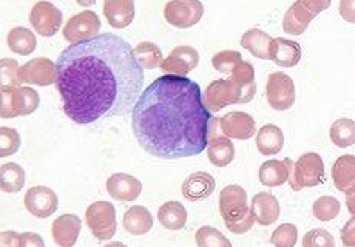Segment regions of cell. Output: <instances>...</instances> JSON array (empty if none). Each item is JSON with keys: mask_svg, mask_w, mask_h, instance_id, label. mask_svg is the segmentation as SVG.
Returning <instances> with one entry per match:
<instances>
[{"mask_svg": "<svg viewBox=\"0 0 355 247\" xmlns=\"http://www.w3.org/2000/svg\"><path fill=\"white\" fill-rule=\"evenodd\" d=\"M58 67L64 112L78 126L133 112L144 87L135 48L112 33L71 44Z\"/></svg>", "mask_w": 355, "mask_h": 247, "instance_id": "obj_1", "label": "cell"}, {"mask_svg": "<svg viewBox=\"0 0 355 247\" xmlns=\"http://www.w3.org/2000/svg\"><path fill=\"white\" fill-rule=\"evenodd\" d=\"M211 119L195 80L164 74L139 96L132 112V128L148 155L181 160L207 148Z\"/></svg>", "mask_w": 355, "mask_h": 247, "instance_id": "obj_2", "label": "cell"}, {"mask_svg": "<svg viewBox=\"0 0 355 247\" xmlns=\"http://www.w3.org/2000/svg\"><path fill=\"white\" fill-rule=\"evenodd\" d=\"M220 212L226 228L235 235L249 232L257 223L252 209L248 207V194L241 185L230 184L221 190Z\"/></svg>", "mask_w": 355, "mask_h": 247, "instance_id": "obj_3", "label": "cell"}, {"mask_svg": "<svg viewBox=\"0 0 355 247\" xmlns=\"http://www.w3.org/2000/svg\"><path fill=\"white\" fill-rule=\"evenodd\" d=\"M257 92L241 87L234 78L214 80L204 93V104L211 113L221 112L232 104H249Z\"/></svg>", "mask_w": 355, "mask_h": 247, "instance_id": "obj_4", "label": "cell"}, {"mask_svg": "<svg viewBox=\"0 0 355 247\" xmlns=\"http://www.w3.org/2000/svg\"><path fill=\"white\" fill-rule=\"evenodd\" d=\"M289 167V184L293 191H300L304 187H315L324 180V164L318 153H306L300 156L297 162L289 157L284 160Z\"/></svg>", "mask_w": 355, "mask_h": 247, "instance_id": "obj_5", "label": "cell"}, {"mask_svg": "<svg viewBox=\"0 0 355 247\" xmlns=\"http://www.w3.org/2000/svg\"><path fill=\"white\" fill-rule=\"evenodd\" d=\"M0 93V116L3 119L30 116L39 107V93L31 87H19L16 90Z\"/></svg>", "mask_w": 355, "mask_h": 247, "instance_id": "obj_6", "label": "cell"}, {"mask_svg": "<svg viewBox=\"0 0 355 247\" xmlns=\"http://www.w3.org/2000/svg\"><path fill=\"white\" fill-rule=\"evenodd\" d=\"M85 221L88 229L92 230L93 237L99 239V241L110 239L116 233V229H118L116 209L108 201L93 203L85 212Z\"/></svg>", "mask_w": 355, "mask_h": 247, "instance_id": "obj_7", "label": "cell"}, {"mask_svg": "<svg viewBox=\"0 0 355 247\" xmlns=\"http://www.w3.org/2000/svg\"><path fill=\"white\" fill-rule=\"evenodd\" d=\"M204 15L201 0H170L164 8V17L175 28L187 30L195 26Z\"/></svg>", "mask_w": 355, "mask_h": 247, "instance_id": "obj_8", "label": "cell"}, {"mask_svg": "<svg viewBox=\"0 0 355 247\" xmlns=\"http://www.w3.org/2000/svg\"><path fill=\"white\" fill-rule=\"evenodd\" d=\"M266 96L269 105L277 112H286L295 104V85L286 73L275 71L269 74Z\"/></svg>", "mask_w": 355, "mask_h": 247, "instance_id": "obj_9", "label": "cell"}, {"mask_svg": "<svg viewBox=\"0 0 355 247\" xmlns=\"http://www.w3.org/2000/svg\"><path fill=\"white\" fill-rule=\"evenodd\" d=\"M30 24L42 37H53L64 24V15L58 6L40 0L30 12Z\"/></svg>", "mask_w": 355, "mask_h": 247, "instance_id": "obj_10", "label": "cell"}, {"mask_svg": "<svg viewBox=\"0 0 355 247\" xmlns=\"http://www.w3.org/2000/svg\"><path fill=\"white\" fill-rule=\"evenodd\" d=\"M59 67L56 62L46 58L31 59L19 68V79L20 82L31 85L46 87L58 82Z\"/></svg>", "mask_w": 355, "mask_h": 247, "instance_id": "obj_11", "label": "cell"}, {"mask_svg": "<svg viewBox=\"0 0 355 247\" xmlns=\"http://www.w3.org/2000/svg\"><path fill=\"white\" fill-rule=\"evenodd\" d=\"M101 30V19L94 11H84L68 19L64 26V37L67 42L78 44L82 40L96 37Z\"/></svg>", "mask_w": 355, "mask_h": 247, "instance_id": "obj_12", "label": "cell"}, {"mask_svg": "<svg viewBox=\"0 0 355 247\" xmlns=\"http://www.w3.org/2000/svg\"><path fill=\"white\" fill-rule=\"evenodd\" d=\"M25 209L36 218H49L56 214L59 207V198L56 191L45 185H36L25 194Z\"/></svg>", "mask_w": 355, "mask_h": 247, "instance_id": "obj_13", "label": "cell"}, {"mask_svg": "<svg viewBox=\"0 0 355 247\" xmlns=\"http://www.w3.org/2000/svg\"><path fill=\"white\" fill-rule=\"evenodd\" d=\"M200 64V53L192 46H176L167 59L161 64V70L166 74H175V76H186L192 73Z\"/></svg>", "mask_w": 355, "mask_h": 247, "instance_id": "obj_14", "label": "cell"}, {"mask_svg": "<svg viewBox=\"0 0 355 247\" xmlns=\"http://www.w3.org/2000/svg\"><path fill=\"white\" fill-rule=\"evenodd\" d=\"M221 132L230 139L248 141L257 133L255 119L243 112H230L220 119Z\"/></svg>", "mask_w": 355, "mask_h": 247, "instance_id": "obj_15", "label": "cell"}, {"mask_svg": "<svg viewBox=\"0 0 355 247\" xmlns=\"http://www.w3.org/2000/svg\"><path fill=\"white\" fill-rule=\"evenodd\" d=\"M107 191L114 200L130 203L138 200L142 191V184L132 175L114 173L107 180Z\"/></svg>", "mask_w": 355, "mask_h": 247, "instance_id": "obj_16", "label": "cell"}, {"mask_svg": "<svg viewBox=\"0 0 355 247\" xmlns=\"http://www.w3.org/2000/svg\"><path fill=\"white\" fill-rule=\"evenodd\" d=\"M82 229V221L78 215L65 214L54 219L51 225V235L54 243L60 247H71L76 244Z\"/></svg>", "mask_w": 355, "mask_h": 247, "instance_id": "obj_17", "label": "cell"}, {"mask_svg": "<svg viewBox=\"0 0 355 247\" xmlns=\"http://www.w3.org/2000/svg\"><path fill=\"white\" fill-rule=\"evenodd\" d=\"M269 59L282 68L295 67L302 59V46L295 40L272 39L269 46Z\"/></svg>", "mask_w": 355, "mask_h": 247, "instance_id": "obj_18", "label": "cell"}, {"mask_svg": "<svg viewBox=\"0 0 355 247\" xmlns=\"http://www.w3.org/2000/svg\"><path fill=\"white\" fill-rule=\"evenodd\" d=\"M252 214L255 216V221L259 225H270L278 221L279 218V203L274 195L268 191H259L252 198Z\"/></svg>", "mask_w": 355, "mask_h": 247, "instance_id": "obj_19", "label": "cell"}, {"mask_svg": "<svg viewBox=\"0 0 355 247\" xmlns=\"http://www.w3.org/2000/svg\"><path fill=\"white\" fill-rule=\"evenodd\" d=\"M104 16L113 28H127L135 19V0H105Z\"/></svg>", "mask_w": 355, "mask_h": 247, "instance_id": "obj_20", "label": "cell"}, {"mask_svg": "<svg viewBox=\"0 0 355 247\" xmlns=\"http://www.w3.org/2000/svg\"><path fill=\"white\" fill-rule=\"evenodd\" d=\"M215 180L214 176L206 173V171H198V173L190 175L186 181L182 182V196L189 201H201L206 200L207 196L214 194Z\"/></svg>", "mask_w": 355, "mask_h": 247, "instance_id": "obj_21", "label": "cell"}, {"mask_svg": "<svg viewBox=\"0 0 355 247\" xmlns=\"http://www.w3.org/2000/svg\"><path fill=\"white\" fill-rule=\"evenodd\" d=\"M315 16L306 8L302 0H297L295 3L289 6L283 19V30L291 36H300L303 34Z\"/></svg>", "mask_w": 355, "mask_h": 247, "instance_id": "obj_22", "label": "cell"}, {"mask_svg": "<svg viewBox=\"0 0 355 247\" xmlns=\"http://www.w3.org/2000/svg\"><path fill=\"white\" fill-rule=\"evenodd\" d=\"M255 146L258 152L264 156H274L282 152L284 146V135L282 128L274 126V124H268L258 130Z\"/></svg>", "mask_w": 355, "mask_h": 247, "instance_id": "obj_23", "label": "cell"}, {"mask_svg": "<svg viewBox=\"0 0 355 247\" xmlns=\"http://www.w3.org/2000/svg\"><path fill=\"white\" fill-rule=\"evenodd\" d=\"M332 181L338 191H346L355 187V156L343 155L334 162Z\"/></svg>", "mask_w": 355, "mask_h": 247, "instance_id": "obj_24", "label": "cell"}, {"mask_svg": "<svg viewBox=\"0 0 355 247\" xmlns=\"http://www.w3.org/2000/svg\"><path fill=\"white\" fill-rule=\"evenodd\" d=\"M124 228L132 235H146L153 228V216L144 205H133L125 212Z\"/></svg>", "mask_w": 355, "mask_h": 247, "instance_id": "obj_25", "label": "cell"}, {"mask_svg": "<svg viewBox=\"0 0 355 247\" xmlns=\"http://www.w3.org/2000/svg\"><path fill=\"white\" fill-rule=\"evenodd\" d=\"M207 156L215 167H226L234 161L235 147L227 136H216V138L209 141Z\"/></svg>", "mask_w": 355, "mask_h": 247, "instance_id": "obj_26", "label": "cell"}, {"mask_svg": "<svg viewBox=\"0 0 355 247\" xmlns=\"http://www.w3.org/2000/svg\"><path fill=\"white\" fill-rule=\"evenodd\" d=\"M259 182L266 187H278L283 185L286 181H289V167L286 161L270 160L266 161L261 167H259Z\"/></svg>", "mask_w": 355, "mask_h": 247, "instance_id": "obj_27", "label": "cell"}, {"mask_svg": "<svg viewBox=\"0 0 355 247\" xmlns=\"http://www.w3.org/2000/svg\"><path fill=\"white\" fill-rule=\"evenodd\" d=\"M158 219L162 228L168 230H181L187 223V210L180 201H167L159 207Z\"/></svg>", "mask_w": 355, "mask_h": 247, "instance_id": "obj_28", "label": "cell"}, {"mask_svg": "<svg viewBox=\"0 0 355 247\" xmlns=\"http://www.w3.org/2000/svg\"><path fill=\"white\" fill-rule=\"evenodd\" d=\"M272 42V37L268 33L258 28H252L243 34L240 40L241 46L248 50L252 56L258 59H269V46Z\"/></svg>", "mask_w": 355, "mask_h": 247, "instance_id": "obj_29", "label": "cell"}, {"mask_svg": "<svg viewBox=\"0 0 355 247\" xmlns=\"http://www.w3.org/2000/svg\"><path fill=\"white\" fill-rule=\"evenodd\" d=\"M6 42H8L10 50L19 56H28L37 46V39L34 33L28 28H24V26H16V28L10 30Z\"/></svg>", "mask_w": 355, "mask_h": 247, "instance_id": "obj_30", "label": "cell"}, {"mask_svg": "<svg viewBox=\"0 0 355 247\" xmlns=\"http://www.w3.org/2000/svg\"><path fill=\"white\" fill-rule=\"evenodd\" d=\"M25 185V170L16 162H6L0 167V187L5 194H17Z\"/></svg>", "mask_w": 355, "mask_h": 247, "instance_id": "obj_31", "label": "cell"}, {"mask_svg": "<svg viewBox=\"0 0 355 247\" xmlns=\"http://www.w3.org/2000/svg\"><path fill=\"white\" fill-rule=\"evenodd\" d=\"M329 136L332 144L340 148H347L355 144V122L349 118L337 119L331 126Z\"/></svg>", "mask_w": 355, "mask_h": 247, "instance_id": "obj_32", "label": "cell"}, {"mask_svg": "<svg viewBox=\"0 0 355 247\" xmlns=\"http://www.w3.org/2000/svg\"><path fill=\"white\" fill-rule=\"evenodd\" d=\"M135 56L138 59L142 68L146 70H155L161 67L164 62L161 48L153 42H141L135 46Z\"/></svg>", "mask_w": 355, "mask_h": 247, "instance_id": "obj_33", "label": "cell"}, {"mask_svg": "<svg viewBox=\"0 0 355 247\" xmlns=\"http://www.w3.org/2000/svg\"><path fill=\"white\" fill-rule=\"evenodd\" d=\"M340 209H341V204L337 200V198L334 196H322L318 198V200L313 203L312 205V214L315 216L318 221H332V219H336L340 214Z\"/></svg>", "mask_w": 355, "mask_h": 247, "instance_id": "obj_34", "label": "cell"}, {"mask_svg": "<svg viewBox=\"0 0 355 247\" xmlns=\"http://www.w3.org/2000/svg\"><path fill=\"white\" fill-rule=\"evenodd\" d=\"M19 68L17 60L5 58L0 62V73H2V79H0V92H8V90H16L20 87L19 79Z\"/></svg>", "mask_w": 355, "mask_h": 247, "instance_id": "obj_35", "label": "cell"}, {"mask_svg": "<svg viewBox=\"0 0 355 247\" xmlns=\"http://www.w3.org/2000/svg\"><path fill=\"white\" fill-rule=\"evenodd\" d=\"M196 244L200 247H230L232 243L223 235V233L210 228V225H204V228L198 229L196 232Z\"/></svg>", "mask_w": 355, "mask_h": 247, "instance_id": "obj_36", "label": "cell"}, {"mask_svg": "<svg viewBox=\"0 0 355 247\" xmlns=\"http://www.w3.org/2000/svg\"><path fill=\"white\" fill-rule=\"evenodd\" d=\"M20 148V136L17 130L10 127L0 128V156L8 157L17 153Z\"/></svg>", "mask_w": 355, "mask_h": 247, "instance_id": "obj_37", "label": "cell"}, {"mask_svg": "<svg viewBox=\"0 0 355 247\" xmlns=\"http://www.w3.org/2000/svg\"><path fill=\"white\" fill-rule=\"evenodd\" d=\"M243 60V56L238 51H232V50H226V51H220L216 53L214 58H211V65L216 71H220L223 74H230V71L234 70L235 65L238 62Z\"/></svg>", "mask_w": 355, "mask_h": 247, "instance_id": "obj_38", "label": "cell"}, {"mask_svg": "<svg viewBox=\"0 0 355 247\" xmlns=\"http://www.w3.org/2000/svg\"><path fill=\"white\" fill-rule=\"evenodd\" d=\"M298 229L293 224H282L272 233L270 243L277 247H292L297 244Z\"/></svg>", "mask_w": 355, "mask_h": 247, "instance_id": "obj_39", "label": "cell"}, {"mask_svg": "<svg viewBox=\"0 0 355 247\" xmlns=\"http://www.w3.org/2000/svg\"><path fill=\"white\" fill-rule=\"evenodd\" d=\"M304 247H334L336 239L324 229H312L303 238Z\"/></svg>", "mask_w": 355, "mask_h": 247, "instance_id": "obj_40", "label": "cell"}, {"mask_svg": "<svg viewBox=\"0 0 355 247\" xmlns=\"http://www.w3.org/2000/svg\"><path fill=\"white\" fill-rule=\"evenodd\" d=\"M338 12L346 22L355 24V0H340Z\"/></svg>", "mask_w": 355, "mask_h": 247, "instance_id": "obj_41", "label": "cell"}, {"mask_svg": "<svg viewBox=\"0 0 355 247\" xmlns=\"http://www.w3.org/2000/svg\"><path fill=\"white\" fill-rule=\"evenodd\" d=\"M341 243L346 247H355V216H352L341 230Z\"/></svg>", "mask_w": 355, "mask_h": 247, "instance_id": "obj_42", "label": "cell"}, {"mask_svg": "<svg viewBox=\"0 0 355 247\" xmlns=\"http://www.w3.org/2000/svg\"><path fill=\"white\" fill-rule=\"evenodd\" d=\"M2 246L5 247H24L25 246V237L24 233L16 232H2Z\"/></svg>", "mask_w": 355, "mask_h": 247, "instance_id": "obj_43", "label": "cell"}, {"mask_svg": "<svg viewBox=\"0 0 355 247\" xmlns=\"http://www.w3.org/2000/svg\"><path fill=\"white\" fill-rule=\"evenodd\" d=\"M302 2L306 6V8L317 17L320 12H323V11L329 8L332 0H302Z\"/></svg>", "mask_w": 355, "mask_h": 247, "instance_id": "obj_44", "label": "cell"}, {"mask_svg": "<svg viewBox=\"0 0 355 247\" xmlns=\"http://www.w3.org/2000/svg\"><path fill=\"white\" fill-rule=\"evenodd\" d=\"M24 237H25V246L26 247H31V246L42 247L44 246V239L40 238L37 233H24Z\"/></svg>", "mask_w": 355, "mask_h": 247, "instance_id": "obj_45", "label": "cell"}, {"mask_svg": "<svg viewBox=\"0 0 355 247\" xmlns=\"http://www.w3.org/2000/svg\"><path fill=\"white\" fill-rule=\"evenodd\" d=\"M346 207L349 210V214L355 216V187L346 191Z\"/></svg>", "mask_w": 355, "mask_h": 247, "instance_id": "obj_46", "label": "cell"}, {"mask_svg": "<svg viewBox=\"0 0 355 247\" xmlns=\"http://www.w3.org/2000/svg\"><path fill=\"white\" fill-rule=\"evenodd\" d=\"M98 0H76V3L80 6H93Z\"/></svg>", "mask_w": 355, "mask_h": 247, "instance_id": "obj_47", "label": "cell"}]
</instances>
